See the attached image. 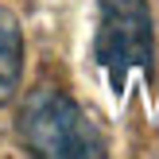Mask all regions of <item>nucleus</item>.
Listing matches in <instances>:
<instances>
[{"label": "nucleus", "mask_w": 159, "mask_h": 159, "mask_svg": "<svg viewBox=\"0 0 159 159\" xmlns=\"http://www.w3.org/2000/svg\"><path fill=\"white\" fill-rule=\"evenodd\" d=\"M16 132L31 155H43V159H85V155L109 152L97 124L62 89H35L20 105Z\"/></svg>", "instance_id": "obj_1"}, {"label": "nucleus", "mask_w": 159, "mask_h": 159, "mask_svg": "<svg viewBox=\"0 0 159 159\" xmlns=\"http://www.w3.org/2000/svg\"><path fill=\"white\" fill-rule=\"evenodd\" d=\"M93 58L116 93L155 66V23L148 0H97Z\"/></svg>", "instance_id": "obj_2"}, {"label": "nucleus", "mask_w": 159, "mask_h": 159, "mask_svg": "<svg viewBox=\"0 0 159 159\" xmlns=\"http://www.w3.org/2000/svg\"><path fill=\"white\" fill-rule=\"evenodd\" d=\"M23 78V27L8 8H0V105L16 97Z\"/></svg>", "instance_id": "obj_3"}]
</instances>
